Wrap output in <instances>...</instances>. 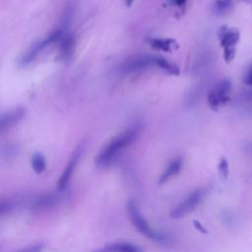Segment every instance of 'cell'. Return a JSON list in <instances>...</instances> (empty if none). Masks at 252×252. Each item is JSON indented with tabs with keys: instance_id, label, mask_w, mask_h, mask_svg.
<instances>
[{
	"instance_id": "cell-16",
	"label": "cell",
	"mask_w": 252,
	"mask_h": 252,
	"mask_svg": "<svg viewBox=\"0 0 252 252\" xmlns=\"http://www.w3.org/2000/svg\"><path fill=\"white\" fill-rule=\"evenodd\" d=\"M232 6V0H216L214 3V10L218 14L227 12Z\"/></svg>"
},
{
	"instance_id": "cell-11",
	"label": "cell",
	"mask_w": 252,
	"mask_h": 252,
	"mask_svg": "<svg viewBox=\"0 0 252 252\" xmlns=\"http://www.w3.org/2000/svg\"><path fill=\"white\" fill-rule=\"evenodd\" d=\"M231 90V83L229 80L221 81L214 90L217 94L220 104L225 103L229 99V93Z\"/></svg>"
},
{
	"instance_id": "cell-21",
	"label": "cell",
	"mask_w": 252,
	"mask_h": 252,
	"mask_svg": "<svg viewBox=\"0 0 252 252\" xmlns=\"http://www.w3.org/2000/svg\"><path fill=\"white\" fill-rule=\"evenodd\" d=\"M193 223H194V226H195L199 231H201L202 233H207V232H208V231H207V229H206V228H205V227H204V226H203V225H202L198 220H194V222H193Z\"/></svg>"
},
{
	"instance_id": "cell-8",
	"label": "cell",
	"mask_w": 252,
	"mask_h": 252,
	"mask_svg": "<svg viewBox=\"0 0 252 252\" xmlns=\"http://www.w3.org/2000/svg\"><path fill=\"white\" fill-rule=\"evenodd\" d=\"M25 115V109L22 107H18L13 109L1 116L0 119V129L2 132L10 129L14 125H16Z\"/></svg>"
},
{
	"instance_id": "cell-5",
	"label": "cell",
	"mask_w": 252,
	"mask_h": 252,
	"mask_svg": "<svg viewBox=\"0 0 252 252\" xmlns=\"http://www.w3.org/2000/svg\"><path fill=\"white\" fill-rule=\"evenodd\" d=\"M158 56L154 55H135L126 59L120 66L119 70L122 74H131L141 70L157 66Z\"/></svg>"
},
{
	"instance_id": "cell-1",
	"label": "cell",
	"mask_w": 252,
	"mask_h": 252,
	"mask_svg": "<svg viewBox=\"0 0 252 252\" xmlns=\"http://www.w3.org/2000/svg\"><path fill=\"white\" fill-rule=\"evenodd\" d=\"M141 126L135 124L125 131L121 132L119 135L111 139L98 153L95 158V164L100 167L109 165L113 160L123 152L127 147H129L140 135Z\"/></svg>"
},
{
	"instance_id": "cell-9",
	"label": "cell",
	"mask_w": 252,
	"mask_h": 252,
	"mask_svg": "<svg viewBox=\"0 0 252 252\" xmlns=\"http://www.w3.org/2000/svg\"><path fill=\"white\" fill-rule=\"evenodd\" d=\"M92 252H141V249L129 242H115L106 244Z\"/></svg>"
},
{
	"instance_id": "cell-17",
	"label": "cell",
	"mask_w": 252,
	"mask_h": 252,
	"mask_svg": "<svg viewBox=\"0 0 252 252\" xmlns=\"http://www.w3.org/2000/svg\"><path fill=\"white\" fill-rule=\"evenodd\" d=\"M218 170H219V173H220V177L222 179H226L227 178L229 169H228V162H227L225 158H221L220 159L219 165H218Z\"/></svg>"
},
{
	"instance_id": "cell-10",
	"label": "cell",
	"mask_w": 252,
	"mask_h": 252,
	"mask_svg": "<svg viewBox=\"0 0 252 252\" xmlns=\"http://www.w3.org/2000/svg\"><path fill=\"white\" fill-rule=\"evenodd\" d=\"M182 158H173L167 165V167L165 168V170L162 172V174L159 177L158 180V184H164L165 182H167L171 177L175 176L182 168Z\"/></svg>"
},
{
	"instance_id": "cell-22",
	"label": "cell",
	"mask_w": 252,
	"mask_h": 252,
	"mask_svg": "<svg viewBox=\"0 0 252 252\" xmlns=\"http://www.w3.org/2000/svg\"><path fill=\"white\" fill-rule=\"evenodd\" d=\"M172 4L176 5V6H183L186 3V0H171Z\"/></svg>"
},
{
	"instance_id": "cell-14",
	"label": "cell",
	"mask_w": 252,
	"mask_h": 252,
	"mask_svg": "<svg viewBox=\"0 0 252 252\" xmlns=\"http://www.w3.org/2000/svg\"><path fill=\"white\" fill-rule=\"evenodd\" d=\"M32 167L36 174H41L46 168L45 158L41 154H34L32 158Z\"/></svg>"
},
{
	"instance_id": "cell-3",
	"label": "cell",
	"mask_w": 252,
	"mask_h": 252,
	"mask_svg": "<svg viewBox=\"0 0 252 252\" xmlns=\"http://www.w3.org/2000/svg\"><path fill=\"white\" fill-rule=\"evenodd\" d=\"M206 196V191L203 189H196L190 193L183 201L178 203L171 211L170 217L173 219H180L185 217L194 211L204 200Z\"/></svg>"
},
{
	"instance_id": "cell-13",
	"label": "cell",
	"mask_w": 252,
	"mask_h": 252,
	"mask_svg": "<svg viewBox=\"0 0 252 252\" xmlns=\"http://www.w3.org/2000/svg\"><path fill=\"white\" fill-rule=\"evenodd\" d=\"M74 50V38L70 34H65L61 38V44H60V53L62 55V58H69Z\"/></svg>"
},
{
	"instance_id": "cell-7",
	"label": "cell",
	"mask_w": 252,
	"mask_h": 252,
	"mask_svg": "<svg viewBox=\"0 0 252 252\" xmlns=\"http://www.w3.org/2000/svg\"><path fill=\"white\" fill-rule=\"evenodd\" d=\"M219 37L220 40V45L222 46L223 50L235 48V45L239 40V32L233 28L226 29L223 27L220 31Z\"/></svg>"
},
{
	"instance_id": "cell-23",
	"label": "cell",
	"mask_w": 252,
	"mask_h": 252,
	"mask_svg": "<svg viewBox=\"0 0 252 252\" xmlns=\"http://www.w3.org/2000/svg\"><path fill=\"white\" fill-rule=\"evenodd\" d=\"M134 0H125V3L127 4V6H130L132 3H133Z\"/></svg>"
},
{
	"instance_id": "cell-6",
	"label": "cell",
	"mask_w": 252,
	"mask_h": 252,
	"mask_svg": "<svg viewBox=\"0 0 252 252\" xmlns=\"http://www.w3.org/2000/svg\"><path fill=\"white\" fill-rule=\"evenodd\" d=\"M80 157H81V149H78L72 155V157L69 159L65 169L62 171V173H61V175H60V177L57 181V189L59 191H64L68 187L70 179L73 175V172L76 168V165L78 163V160H79Z\"/></svg>"
},
{
	"instance_id": "cell-12",
	"label": "cell",
	"mask_w": 252,
	"mask_h": 252,
	"mask_svg": "<svg viewBox=\"0 0 252 252\" xmlns=\"http://www.w3.org/2000/svg\"><path fill=\"white\" fill-rule=\"evenodd\" d=\"M150 44L156 48V49H159V50H162V51H167V52H170L173 48H174V45L176 44L175 41L173 39H170V38H151L149 40Z\"/></svg>"
},
{
	"instance_id": "cell-19",
	"label": "cell",
	"mask_w": 252,
	"mask_h": 252,
	"mask_svg": "<svg viewBox=\"0 0 252 252\" xmlns=\"http://www.w3.org/2000/svg\"><path fill=\"white\" fill-rule=\"evenodd\" d=\"M43 247H44V245L42 243H37V244L31 245V246H28L26 248H23V249H21L17 252H42Z\"/></svg>"
},
{
	"instance_id": "cell-15",
	"label": "cell",
	"mask_w": 252,
	"mask_h": 252,
	"mask_svg": "<svg viewBox=\"0 0 252 252\" xmlns=\"http://www.w3.org/2000/svg\"><path fill=\"white\" fill-rule=\"evenodd\" d=\"M157 67L162 69L163 71L171 74V75H178L179 74V70L178 67L172 63H170L169 61H167L165 58L163 57H159L158 56L157 59Z\"/></svg>"
},
{
	"instance_id": "cell-4",
	"label": "cell",
	"mask_w": 252,
	"mask_h": 252,
	"mask_svg": "<svg viewBox=\"0 0 252 252\" xmlns=\"http://www.w3.org/2000/svg\"><path fill=\"white\" fill-rule=\"evenodd\" d=\"M64 35V32L61 30H56L50 34H48L45 38L42 40L34 43L21 58V64L22 65H28L31 62H32L40 52H42L43 49H45L47 46H49L52 43L58 42L61 40L62 36Z\"/></svg>"
},
{
	"instance_id": "cell-2",
	"label": "cell",
	"mask_w": 252,
	"mask_h": 252,
	"mask_svg": "<svg viewBox=\"0 0 252 252\" xmlns=\"http://www.w3.org/2000/svg\"><path fill=\"white\" fill-rule=\"evenodd\" d=\"M127 211L129 215V219L132 222V224L135 226V228L144 236L147 238L158 242V243H168L169 237L155 230L148 222V220L145 219V217L142 215L139 207L135 203V201L130 200L127 203Z\"/></svg>"
},
{
	"instance_id": "cell-20",
	"label": "cell",
	"mask_w": 252,
	"mask_h": 252,
	"mask_svg": "<svg viewBox=\"0 0 252 252\" xmlns=\"http://www.w3.org/2000/svg\"><path fill=\"white\" fill-rule=\"evenodd\" d=\"M243 82L245 85L248 86H252V66L249 68V70L246 72V74L244 75V79Z\"/></svg>"
},
{
	"instance_id": "cell-18",
	"label": "cell",
	"mask_w": 252,
	"mask_h": 252,
	"mask_svg": "<svg viewBox=\"0 0 252 252\" xmlns=\"http://www.w3.org/2000/svg\"><path fill=\"white\" fill-rule=\"evenodd\" d=\"M208 103H209L210 107H211L212 109H214V110H217L218 107H219L220 104V99H219V97H218V95H217V94L215 93L214 90H212V91L209 93V94H208Z\"/></svg>"
}]
</instances>
